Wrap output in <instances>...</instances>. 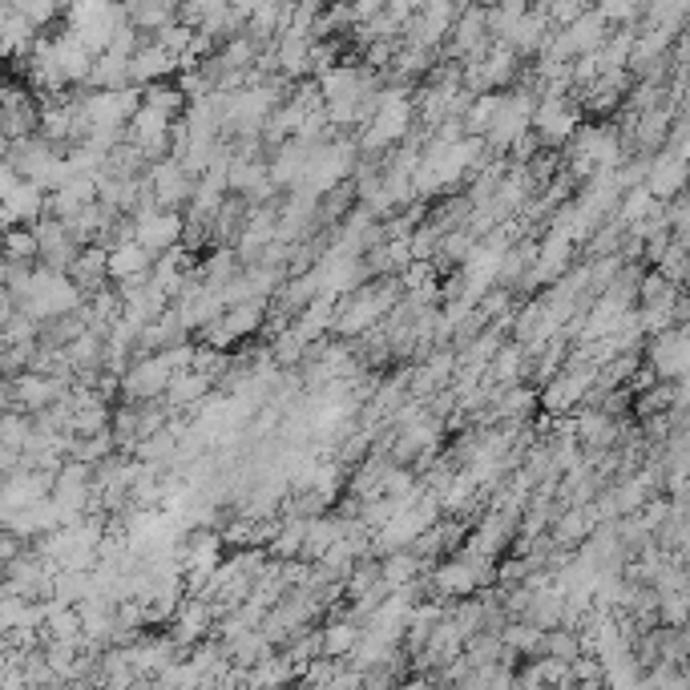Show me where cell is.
Listing matches in <instances>:
<instances>
[{
    "instance_id": "obj_1",
    "label": "cell",
    "mask_w": 690,
    "mask_h": 690,
    "mask_svg": "<svg viewBox=\"0 0 690 690\" xmlns=\"http://www.w3.org/2000/svg\"><path fill=\"white\" fill-rule=\"evenodd\" d=\"M170 372L162 355H134V364L126 367V376L117 380V404H158L170 388Z\"/></svg>"
},
{
    "instance_id": "obj_2",
    "label": "cell",
    "mask_w": 690,
    "mask_h": 690,
    "mask_svg": "<svg viewBox=\"0 0 690 690\" xmlns=\"http://www.w3.org/2000/svg\"><path fill=\"white\" fill-rule=\"evenodd\" d=\"M593 376H598V372H593L590 364H569V360H565L562 372L537 392V409L545 412V416H574V412L581 409L586 392L593 388Z\"/></svg>"
},
{
    "instance_id": "obj_3",
    "label": "cell",
    "mask_w": 690,
    "mask_h": 690,
    "mask_svg": "<svg viewBox=\"0 0 690 690\" xmlns=\"http://www.w3.org/2000/svg\"><path fill=\"white\" fill-rule=\"evenodd\" d=\"M586 122L578 110V98H557V101H537L534 117H529V129L534 138L541 141V150H562L565 141L578 134V126Z\"/></svg>"
},
{
    "instance_id": "obj_4",
    "label": "cell",
    "mask_w": 690,
    "mask_h": 690,
    "mask_svg": "<svg viewBox=\"0 0 690 690\" xmlns=\"http://www.w3.org/2000/svg\"><path fill=\"white\" fill-rule=\"evenodd\" d=\"M642 364L654 372L658 384H675L687 380V367H690V339L687 327H670L663 336H654L642 343Z\"/></svg>"
},
{
    "instance_id": "obj_5",
    "label": "cell",
    "mask_w": 690,
    "mask_h": 690,
    "mask_svg": "<svg viewBox=\"0 0 690 690\" xmlns=\"http://www.w3.org/2000/svg\"><path fill=\"white\" fill-rule=\"evenodd\" d=\"M146 186H150V198H154L158 211L183 214L186 202H190V190H195V178H186L183 166L166 158V162H154L146 170Z\"/></svg>"
},
{
    "instance_id": "obj_6",
    "label": "cell",
    "mask_w": 690,
    "mask_h": 690,
    "mask_svg": "<svg viewBox=\"0 0 690 690\" xmlns=\"http://www.w3.org/2000/svg\"><path fill=\"white\" fill-rule=\"evenodd\" d=\"M65 158V150H57V146H49V141L41 138H28V141H16V146H4V162L21 174V183H33L37 190L45 186V178H49V170L57 166Z\"/></svg>"
},
{
    "instance_id": "obj_7",
    "label": "cell",
    "mask_w": 690,
    "mask_h": 690,
    "mask_svg": "<svg viewBox=\"0 0 690 690\" xmlns=\"http://www.w3.org/2000/svg\"><path fill=\"white\" fill-rule=\"evenodd\" d=\"M211 630H214V606L211 602H198V598H186L166 626V635L174 638V647L183 650V654L190 647H198V642H206Z\"/></svg>"
},
{
    "instance_id": "obj_8",
    "label": "cell",
    "mask_w": 690,
    "mask_h": 690,
    "mask_svg": "<svg viewBox=\"0 0 690 690\" xmlns=\"http://www.w3.org/2000/svg\"><path fill=\"white\" fill-rule=\"evenodd\" d=\"M70 392V380L61 376H37V372H25L13 380V404L16 412L25 416H41L45 409H53L61 396Z\"/></svg>"
},
{
    "instance_id": "obj_9",
    "label": "cell",
    "mask_w": 690,
    "mask_h": 690,
    "mask_svg": "<svg viewBox=\"0 0 690 690\" xmlns=\"http://www.w3.org/2000/svg\"><path fill=\"white\" fill-rule=\"evenodd\" d=\"M49 45H53V61H57V73H61L65 89H85V81H89V70H93V57L85 53L81 45L73 41L65 28L49 33Z\"/></svg>"
},
{
    "instance_id": "obj_10",
    "label": "cell",
    "mask_w": 690,
    "mask_h": 690,
    "mask_svg": "<svg viewBox=\"0 0 690 690\" xmlns=\"http://www.w3.org/2000/svg\"><path fill=\"white\" fill-rule=\"evenodd\" d=\"M647 195L658 202V206H666L670 198L682 195V186H687V162H678V158H670L666 150H658V154H650V166H647Z\"/></svg>"
},
{
    "instance_id": "obj_11",
    "label": "cell",
    "mask_w": 690,
    "mask_h": 690,
    "mask_svg": "<svg viewBox=\"0 0 690 690\" xmlns=\"http://www.w3.org/2000/svg\"><path fill=\"white\" fill-rule=\"evenodd\" d=\"M178 77V61L170 53H162L154 41H141V49L129 57V85H158V81H174Z\"/></svg>"
},
{
    "instance_id": "obj_12",
    "label": "cell",
    "mask_w": 690,
    "mask_h": 690,
    "mask_svg": "<svg viewBox=\"0 0 690 690\" xmlns=\"http://www.w3.org/2000/svg\"><path fill=\"white\" fill-rule=\"evenodd\" d=\"M45 218V195L33 183H21L13 195L0 202V230H16V226H33Z\"/></svg>"
},
{
    "instance_id": "obj_13",
    "label": "cell",
    "mask_w": 690,
    "mask_h": 690,
    "mask_svg": "<svg viewBox=\"0 0 690 690\" xmlns=\"http://www.w3.org/2000/svg\"><path fill=\"white\" fill-rule=\"evenodd\" d=\"M211 392H214V384L206 380V376H198V372L186 367V372H174V376H170V388L158 404H162L170 416H174V412H195Z\"/></svg>"
},
{
    "instance_id": "obj_14",
    "label": "cell",
    "mask_w": 690,
    "mask_h": 690,
    "mask_svg": "<svg viewBox=\"0 0 690 690\" xmlns=\"http://www.w3.org/2000/svg\"><path fill=\"white\" fill-rule=\"evenodd\" d=\"M525 367H529L525 348L522 343H513V339H505V343L497 348L493 360H489V367H485V380L505 392V388H517V384L525 380Z\"/></svg>"
},
{
    "instance_id": "obj_15",
    "label": "cell",
    "mask_w": 690,
    "mask_h": 690,
    "mask_svg": "<svg viewBox=\"0 0 690 690\" xmlns=\"http://www.w3.org/2000/svg\"><path fill=\"white\" fill-rule=\"evenodd\" d=\"M557 33H562V41H565V49H569V57H586V53H598V49H602V41L610 37V25L598 13H593V9H586V13H581L574 25L557 28Z\"/></svg>"
},
{
    "instance_id": "obj_16",
    "label": "cell",
    "mask_w": 690,
    "mask_h": 690,
    "mask_svg": "<svg viewBox=\"0 0 690 690\" xmlns=\"http://www.w3.org/2000/svg\"><path fill=\"white\" fill-rule=\"evenodd\" d=\"M65 275H70L73 287H77L85 299L93 296V291H101V287H110V275H105V247H81Z\"/></svg>"
},
{
    "instance_id": "obj_17",
    "label": "cell",
    "mask_w": 690,
    "mask_h": 690,
    "mask_svg": "<svg viewBox=\"0 0 690 690\" xmlns=\"http://www.w3.org/2000/svg\"><path fill=\"white\" fill-rule=\"evenodd\" d=\"M428 569L432 565L421 562L412 550H400V553H388V557H380V586L384 593H396L404 590V586H412V581L428 578Z\"/></svg>"
},
{
    "instance_id": "obj_18",
    "label": "cell",
    "mask_w": 690,
    "mask_h": 690,
    "mask_svg": "<svg viewBox=\"0 0 690 690\" xmlns=\"http://www.w3.org/2000/svg\"><path fill=\"white\" fill-rule=\"evenodd\" d=\"M150 263H154V254L141 251L138 242H117L105 251V275L110 283H126L134 275H150Z\"/></svg>"
},
{
    "instance_id": "obj_19",
    "label": "cell",
    "mask_w": 690,
    "mask_h": 690,
    "mask_svg": "<svg viewBox=\"0 0 690 690\" xmlns=\"http://www.w3.org/2000/svg\"><path fill=\"white\" fill-rule=\"evenodd\" d=\"M239 254H235V247H211V254L198 263V279H202V287H226V283L239 275Z\"/></svg>"
},
{
    "instance_id": "obj_20",
    "label": "cell",
    "mask_w": 690,
    "mask_h": 690,
    "mask_svg": "<svg viewBox=\"0 0 690 690\" xmlns=\"http://www.w3.org/2000/svg\"><path fill=\"white\" fill-rule=\"evenodd\" d=\"M45 642H81V618L73 606H57V602H45V626H41Z\"/></svg>"
},
{
    "instance_id": "obj_21",
    "label": "cell",
    "mask_w": 690,
    "mask_h": 690,
    "mask_svg": "<svg viewBox=\"0 0 690 690\" xmlns=\"http://www.w3.org/2000/svg\"><path fill=\"white\" fill-rule=\"evenodd\" d=\"M267 308L271 303H239V308H226L223 311V327L235 336V343L242 339H251L263 331V319H267Z\"/></svg>"
},
{
    "instance_id": "obj_22",
    "label": "cell",
    "mask_w": 690,
    "mask_h": 690,
    "mask_svg": "<svg viewBox=\"0 0 690 690\" xmlns=\"http://www.w3.org/2000/svg\"><path fill=\"white\" fill-rule=\"evenodd\" d=\"M355 638H360V626H352L348 618H327L324 630H319V642H324V658L331 663H348Z\"/></svg>"
},
{
    "instance_id": "obj_23",
    "label": "cell",
    "mask_w": 690,
    "mask_h": 690,
    "mask_svg": "<svg viewBox=\"0 0 690 690\" xmlns=\"http://www.w3.org/2000/svg\"><path fill=\"white\" fill-rule=\"evenodd\" d=\"M291 682H296V670H291L287 658L275 650L267 663H259L247 670V687L242 690H283V687H291Z\"/></svg>"
},
{
    "instance_id": "obj_24",
    "label": "cell",
    "mask_w": 690,
    "mask_h": 690,
    "mask_svg": "<svg viewBox=\"0 0 690 690\" xmlns=\"http://www.w3.org/2000/svg\"><path fill=\"white\" fill-rule=\"evenodd\" d=\"M93 593V581H89V574H70V569H57L53 578H49V602H57V606H81L85 598Z\"/></svg>"
},
{
    "instance_id": "obj_25",
    "label": "cell",
    "mask_w": 690,
    "mask_h": 690,
    "mask_svg": "<svg viewBox=\"0 0 690 690\" xmlns=\"http://www.w3.org/2000/svg\"><path fill=\"white\" fill-rule=\"evenodd\" d=\"M0 259L4 263H16V267H37V239L28 226H16V230H0Z\"/></svg>"
},
{
    "instance_id": "obj_26",
    "label": "cell",
    "mask_w": 690,
    "mask_h": 690,
    "mask_svg": "<svg viewBox=\"0 0 690 690\" xmlns=\"http://www.w3.org/2000/svg\"><path fill=\"white\" fill-rule=\"evenodd\" d=\"M126 9L129 28H138L141 37H154L158 28L174 21V4H158V0H141V4H122Z\"/></svg>"
},
{
    "instance_id": "obj_27",
    "label": "cell",
    "mask_w": 690,
    "mask_h": 690,
    "mask_svg": "<svg viewBox=\"0 0 690 690\" xmlns=\"http://www.w3.org/2000/svg\"><path fill=\"white\" fill-rule=\"evenodd\" d=\"M654 211H658V202L647 195V186H630V190H622L618 206H614V218H618V223L630 230V226L647 223Z\"/></svg>"
},
{
    "instance_id": "obj_28",
    "label": "cell",
    "mask_w": 690,
    "mask_h": 690,
    "mask_svg": "<svg viewBox=\"0 0 690 690\" xmlns=\"http://www.w3.org/2000/svg\"><path fill=\"white\" fill-rule=\"evenodd\" d=\"M501 647L513 650L517 658H541V630L537 626H529V622H505V630H501Z\"/></svg>"
},
{
    "instance_id": "obj_29",
    "label": "cell",
    "mask_w": 690,
    "mask_h": 690,
    "mask_svg": "<svg viewBox=\"0 0 690 690\" xmlns=\"http://www.w3.org/2000/svg\"><path fill=\"white\" fill-rule=\"evenodd\" d=\"M9 9H13L33 33H41V37H49V28L61 25V4H53V0H16Z\"/></svg>"
},
{
    "instance_id": "obj_30",
    "label": "cell",
    "mask_w": 690,
    "mask_h": 690,
    "mask_svg": "<svg viewBox=\"0 0 690 690\" xmlns=\"http://www.w3.org/2000/svg\"><path fill=\"white\" fill-rule=\"evenodd\" d=\"M497 110H501V93H480V98L468 101L465 117H461V126H465V138H485V129L493 126Z\"/></svg>"
},
{
    "instance_id": "obj_31",
    "label": "cell",
    "mask_w": 690,
    "mask_h": 690,
    "mask_svg": "<svg viewBox=\"0 0 690 690\" xmlns=\"http://www.w3.org/2000/svg\"><path fill=\"white\" fill-rule=\"evenodd\" d=\"M141 105L166 113V117H183L186 98L178 93V85L174 81H158V85H146V89H141Z\"/></svg>"
},
{
    "instance_id": "obj_32",
    "label": "cell",
    "mask_w": 690,
    "mask_h": 690,
    "mask_svg": "<svg viewBox=\"0 0 690 690\" xmlns=\"http://www.w3.org/2000/svg\"><path fill=\"white\" fill-rule=\"evenodd\" d=\"M267 348H271V360H275V367L283 372V367L303 364V355H308L311 343H303V339H299L296 327H283V331H279L275 339H271Z\"/></svg>"
},
{
    "instance_id": "obj_33",
    "label": "cell",
    "mask_w": 690,
    "mask_h": 690,
    "mask_svg": "<svg viewBox=\"0 0 690 690\" xmlns=\"http://www.w3.org/2000/svg\"><path fill=\"white\" fill-rule=\"evenodd\" d=\"M581 654V642H578V635L574 630H550V635H541V658H553V663H574Z\"/></svg>"
},
{
    "instance_id": "obj_34",
    "label": "cell",
    "mask_w": 690,
    "mask_h": 690,
    "mask_svg": "<svg viewBox=\"0 0 690 690\" xmlns=\"http://www.w3.org/2000/svg\"><path fill=\"white\" fill-rule=\"evenodd\" d=\"M28 437H33V416L25 412H0V444L13 452H25Z\"/></svg>"
},
{
    "instance_id": "obj_35",
    "label": "cell",
    "mask_w": 690,
    "mask_h": 690,
    "mask_svg": "<svg viewBox=\"0 0 690 690\" xmlns=\"http://www.w3.org/2000/svg\"><path fill=\"white\" fill-rule=\"evenodd\" d=\"M465 663L468 666H489V663H501V638L497 635H473L465 638Z\"/></svg>"
},
{
    "instance_id": "obj_36",
    "label": "cell",
    "mask_w": 690,
    "mask_h": 690,
    "mask_svg": "<svg viewBox=\"0 0 690 690\" xmlns=\"http://www.w3.org/2000/svg\"><path fill=\"white\" fill-rule=\"evenodd\" d=\"M650 271H658L666 283L682 287V283H687V247H682V242H670V247L663 251V259H658Z\"/></svg>"
},
{
    "instance_id": "obj_37",
    "label": "cell",
    "mask_w": 690,
    "mask_h": 690,
    "mask_svg": "<svg viewBox=\"0 0 690 690\" xmlns=\"http://www.w3.org/2000/svg\"><path fill=\"white\" fill-rule=\"evenodd\" d=\"M658 626H666V630H682L687 626V590L658 593Z\"/></svg>"
},
{
    "instance_id": "obj_38",
    "label": "cell",
    "mask_w": 690,
    "mask_h": 690,
    "mask_svg": "<svg viewBox=\"0 0 690 690\" xmlns=\"http://www.w3.org/2000/svg\"><path fill=\"white\" fill-rule=\"evenodd\" d=\"M437 242H440V230H437V226H428V223L416 226V230L409 235L412 263H432V254H437Z\"/></svg>"
},
{
    "instance_id": "obj_39",
    "label": "cell",
    "mask_w": 690,
    "mask_h": 690,
    "mask_svg": "<svg viewBox=\"0 0 690 690\" xmlns=\"http://www.w3.org/2000/svg\"><path fill=\"white\" fill-rule=\"evenodd\" d=\"M541 13H545L550 28L557 33V28H569V25H574V21H578V16L586 13V4H581V0H553V4H541Z\"/></svg>"
},
{
    "instance_id": "obj_40",
    "label": "cell",
    "mask_w": 690,
    "mask_h": 690,
    "mask_svg": "<svg viewBox=\"0 0 690 690\" xmlns=\"http://www.w3.org/2000/svg\"><path fill=\"white\" fill-rule=\"evenodd\" d=\"M593 678H602V666L593 654H578L574 663H569V682L578 687V682H593Z\"/></svg>"
},
{
    "instance_id": "obj_41",
    "label": "cell",
    "mask_w": 690,
    "mask_h": 690,
    "mask_svg": "<svg viewBox=\"0 0 690 690\" xmlns=\"http://www.w3.org/2000/svg\"><path fill=\"white\" fill-rule=\"evenodd\" d=\"M400 682H404V678L396 675V670H388V666H376V670L364 675V690H396Z\"/></svg>"
},
{
    "instance_id": "obj_42",
    "label": "cell",
    "mask_w": 690,
    "mask_h": 690,
    "mask_svg": "<svg viewBox=\"0 0 690 690\" xmlns=\"http://www.w3.org/2000/svg\"><path fill=\"white\" fill-rule=\"evenodd\" d=\"M21 553H25V541H16L13 534H4V529H0V569H4L9 562H16Z\"/></svg>"
},
{
    "instance_id": "obj_43",
    "label": "cell",
    "mask_w": 690,
    "mask_h": 690,
    "mask_svg": "<svg viewBox=\"0 0 690 690\" xmlns=\"http://www.w3.org/2000/svg\"><path fill=\"white\" fill-rule=\"evenodd\" d=\"M16 186H21V174H16V170L9 166V162H0V202H4V198L13 195Z\"/></svg>"
},
{
    "instance_id": "obj_44",
    "label": "cell",
    "mask_w": 690,
    "mask_h": 690,
    "mask_svg": "<svg viewBox=\"0 0 690 690\" xmlns=\"http://www.w3.org/2000/svg\"><path fill=\"white\" fill-rule=\"evenodd\" d=\"M4 21H9V4H0V28H4Z\"/></svg>"
},
{
    "instance_id": "obj_45",
    "label": "cell",
    "mask_w": 690,
    "mask_h": 690,
    "mask_svg": "<svg viewBox=\"0 0 690 690\" xmlns=\"http://www.w3.org/2000/svg\"><path fill=\"white\" fill-rule=\"evenodd\" d=\"M0 598H4V574H0Z\"/></svg>"
},
{
    "instance_id": "obj_46",
    "label": "cell",
    "mask_w": 690,
    "mask_h": 690,
    "mask_svg": "<svg viewBox=\"0 0 690 690\" xmlns=\"http://www.w3.org/2000/svg\"><path fill=\"white\" fill-rule=\"evenodd\" d=\"M0 162H4V141H0Z\"/></svg>"
},
{
    "instance_id": "obj_47",
    "label": "cell",
    "mask_w": 690,
    "mask_h": 690,
    "mask_svg": "<svg viewBox=\"0 0 690 690\" xmlns=\"http://www.w3.org/2000/svg\"><path fill=\"white\" fill-rule=\"evenodd\" d=\"M553 690H574V687H553Z\"/></svg>"
}]
</instances>
